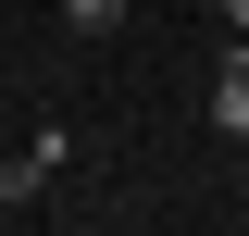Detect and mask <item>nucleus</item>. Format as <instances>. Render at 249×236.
I'll use <instances>...</instances> for the list:
<instances>
[{
  "instance_id": "1",
  "label": "nucleus",
  "mask_w": 249,
  "mask_h": 236,
  "mask_svg": "<svg viewBox=\"0 0 249 236\" xmlns=\"http://www.w3.org/2000/svg\"><path fill=\"white\" fill-rule=\"evenodd\" d=\"M212 137H249V50L224 37V75H212Z\"/></svg>"
},
{
  "instance_id": "2",
  "label": "nucleus",
  "mask_w": 249,
  "mask_h": 236,
  "mask_svg": "<svg viewBox=\"0 0 249 236\" xmlns=\"http://www.w3.org/2000/svg\"><path fill=\"white\" fill-rule=\"evenodd\" d=\"M124 13H137V0H62V25H75V37H112Z\"/></svg>"
},
{
  "instance_id": "3",
  "label": "nucleus",
  "mask_w": 249,
  "mask_h": 236,
  "mask_svg": "<svg viewBox=\"0 0 249 236\" xmlns=\"http://www.w3.org/2000/svg\"><path fill=\"white\" fill-rule=\"evenodd\" d=\"M37 186H50V162H37V149H25V162H0V211H25Z\"/></svg>"
},
{
  "instance_id": "4",
  "label": "nucleus",
  "mask_w": 249,
  "mask_h": 236,
  "mask_svg": "<svg viewBox=\"0 0 249 236\" xmlns=\"http://www.w3.org/2000/svg\"><path fill=\"white\" fill-rule=\"evenodd\" d=\"M212 13H224V37H249V0H212Z\"/></svg>"
},
{
  "instance_id": "5",
  "label": "nucleus",
  "mask_w": 249,
  "mask_h": 236,
  "mask_svg": "<svg viewBox=\"0 0 249 236\" xmlns=\"http://www.w3.org/2000/svg\"><path fill=\"white\" fill-rule=\"evenodd\" d=\"M237 50H249V37H237Z\"/></svg>"
}]
</instances>
